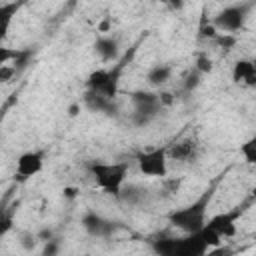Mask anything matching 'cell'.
<instances>
[{
    "label": "cell",
    "mask_w": 256,
    "mask_h": 256,
    "mask_svg": "<svg viewBox=\"0 0 256 256\" xmlns=\"http://www.w3.org/2000/svg\"><path fill=\"white\" fill-rule=\"evenodd\" d=\"M214 192H216V184H210L194 202L182 206V208H174L168 212V222L182 230L184 234H198L202 232V228L206 226V214H208V206L214 198Z\"/></svg>",
    "instance_id": "6da1fadb"
},
{
    "label": "cell",
    "mask_w": 256,
    "mask_h": 256,
    "mask_svg": "<svg viewBox=\"0 0 256 256\" xmlns=\"http://www.w3.org/2000/svg\"><path fill=\"white\" fill-rule=\"evenodd\" d=\"M136 52V46L130 48L128 52H124L120 56L118 62L106 66V68H98L94 70L88 78H86V90H92V92H98L102 96H106L108 100H116V94H118V88H120V80H122V74L126 70V66L130 64L132 56Z\"/></svg>",
    "instance_id": "7a4b0ae2"
},
{
    "label": "cell",
    "mask_w": 256,
    "mask_h": 256,
    "mask_svg": "<svg viewBox=\"0 0 256 256\" xmlns=\"http://www.w3.org/2000/svg\"><path fill=\"white\" fill-rule=\"evenodd\" d=\"M86 170L100 190H104L106 194H112L114 198H120L126 184V176H128V162L88 160Z\"/></svg>",
    "instance_id": "3957f363"
},
{
    "label": "cell",
    "mask_w": 256,
    "mask_h": 256,
    "mask_svg": "<svg viewBox=\"0 0 256 256\" xmlns=\"http://www.w3.org/2000/svg\"><path fill=\"white\" fill-rule=\"evenodd\" d=\"M152 252L156 256H206L210 246L206 244L202 232L176 236H158L150 242Z\"/></svg>",
    "instance_id": "277c9868"
},
{
    "label": "cell",
    "mask_w": 256,
    "mask_h": 256,
    "mask_svg": "<svg viewBox=\"0 0 256 256\" xmlns=\"http://www.w3.org/2000/svg\"><path fill=\"white\" fill-rule=\"evenodd\" d=\"M130 102L134 106V112H132L130 120L138 128H144L152 120H156L162 106H164L162 100H160V92H152V90H134V92H130Z\"/></svg>",
    "instance_id": "5b68a950"
},
{
    "label": "cell",
    "mask_w": 256,
    "mask_h": 256,
    "mask_svg": "<svg viewBox=\"0 0 256 256\" xmlns=\"http://www.w3.org/2000/svg\"><path fill=\"white\" fill-rule=\"evenodd\" d=\"M254 8L252 2H236V4H228L224 6L210 22L214 24V28L220 32V34H236L240 32L244 26H246V20H248V14L250 10Z\"/></svg>",
    "instance_id": "8992f818"
},
{
    "label": "cell",
    "mask_w": 256,
    "mask_h": 256,
    "mask_svg": "<svg viewBox=\"0 0 256 256\" xmlns=\"http://www.w3.org/2000/svg\"><path fill=\"white\" fill-rule=\"evenodd\" d=\"M136 164L140 174L148 178H164L168 174V146L136 154Z\"/></svg>",
    "instance_id": "52a82bcc"
},
{
    "label": "cell",
    "mask_w": 256,
    "mask_h": 256,
    "mask_svg": "<svg viewBox=\"0 0 256 256\" xmlns=\"http://www.w3.org/2000/svg\"><path fill=\"white\" fill-rule=\"evenodd\" d=\"M44 160H46V150H28L22 152L16 160V180L24 182L34 178L44 170Z\"/></svg>",
    "instance_id": "ba28073f"
},
{
    "label": "cell",
    "mask_w": 256,
    "mask_h": 256,
    "mask_svg": "<svg viewBox=\"0 0 256 256\" xmlns=\"http://www.w3.org/2000/svg\"><path fill=\"white\" fill-rule=\"evenodd\" d=\"M244 214V208L242 206H236L232 210H226V212H220V214H214L212 218H208L206 226L208 230H212L214 234H218L220 238H230L236 234V222L238 218Z\"/></svg>",
    "instance_id": "9c48e42d"
},
{
    "label": "cell",
    "mask_w": 256,
    "mask_h": 256,
    "mask_svg": "<svg viewBox=\"0 0 256 256\" xmlns=\"http://www.w3.org/2000/svg\"><path fill=\"white\" fill-rule=\"evenodd\" d=\"M80 224H82V228H84V232H86L88 236H92V238H102V240L110 238V236L118 230V224H116V222H112V220L100 216V214L94 212V210L84 212L82 218H80Z\"/></svg>",
    "instance_id": "30bf717a"
},
{
    "label": "cell",
    "mask_w": 256,
    "mask_h": 256,
    "mask_svg": "<svg viewBox=\"0 0 256 256\" xmlns=\"http://www.w3.org/2000/svg\"><path fill=\"white\" fill-rule=\"evenodd\" d=\"M94 52L100 62L114 64L120 60V40L112 34H100L94 42Z\"/></svg>",
    "instance_id": "8fae6325"
},
{
    "label": "cell",
    "mask_w": 256,
    "mask_h": 256,
    "mask_svg": "<svg viewBox=\"0 0 256 256\" xmlns=\"http://www.w3.org/2000/svg\"><path fill=\"white\" fill-rule=\"evenodd\" d=\"M232 82L256 88V58H240L232 66Z\"/></svg>",
    "instance_id": "7c38bea8"
},
{
    "label": "cell",
    "mask_w": 256,
    "mask_h": 256,
    "mask_svg": "<svg viewBox=\"0 0 256 256\" xmlns=\"http://www.w3.org/2000/svg\"><path fill=\"white\" fill-rule=\"evenodd\" d=\"M198 144L192 138H184L178 140L174 144L168 146V160H176V162H194L198 158Z\"/></svg>",
    "instance_id": "4fadbf2b"
},
{
    "label": "cell",
    "mask_w": 256,
    "mask_h": 256,
    "mask_svg": "<svg viewBox=\"0 0 256 256\" xmlns=\"http://www.w3.org/2000/svg\"><path fill=\"white\" fill-rule=\"evenodd\" d=\"M82 104H84L90 112L116 114V104H114V100H108L106 96H102V94H98V92H92V90H86V92H84Z\"/></svg>",
    "instance_id": "5bb4252c"
},
{
    "label": "cell",
    "mask_w": 256,
    "mask_h": 256,
    "mask_svg": "<svg viewBox=\"0 0 256 256\" xmlns=\"http://www.w3.org/2000/svg\"><path fill=\"white\" fill-rule=\"evenodd\" d=\"M170 78H172V66H170V64H154V66L146 72V82H148L152 88L164 86Z\"/></svg>",
    "instance_id": "9a60e30c"
},
{
    "label": "cell",
    "mask_w": 256,
    "mask_h": 256,
    "mask_svg": "<svg viewBox=\"0 0 256 256\" xmlns=\"http://www.w3.org/2000/svg\"><path fill=\"white\" fill-rule=\"evenodd\" d=\"M144 198H146V190L140 188V186H136V184L124 186V190L120 194V200L126 202L128 206H140L144 202Z\"/></svg>",
    "instance_id": "2e32d148"
},
{
    "label": "cell",
    "mask_w": 256,
    "mask_h": 256,
    "mask_svg": "<svg viewBox=\"0 0 256 256\" xmlns=\"http://www.w3.org/2000/svg\"><path fill=\"white\" fill-rule=\"evenodd\" d=\"M238 152H240V156L244 158L246 164H250V166L256 168V134L250 136L248 140H244V142L240 144Z\"/></svg>",
    "instance_id": "e0dca14e"
},
{
    "label": "cell",
    "mask_w": 256,
    "mask_h": 256,
    "mask_svg": "<svg viewBox=\"0 0 256 256\" xmlns=\"http://www.w3.org/2000/svg\"><path fill=\"white\" fill-rule=\"evenodd\" d=\"M200 82H202V74L194 68V70H190V72L186 74V78H184V82H182V90H184V92H192V90L198 88Z\"/></svg>",
    "instance_id": "ac0fdd59"
},
{
    "label": "cell",
    "mask_w": 256,
    "mask_h": 256,
    "mask_svg": "<svg viewBox=\"0 0 256 256\" xmlns=\"http://www.w3.org/2000/svg\"><path fill=\"white\" fill-rule=\"evenodd\" d=\"M20 246L26 250V252H32V250H36V246H38V236H36V232L32 234V232H22L20 234Z\"/></svg>",
    "instance_id": "d6986e66"
},
{
    "label": "cell",
    "mask_w": 256,
    "mask_h": 256,
    "mask_svg": "<svg viewBox=\"0 0 256 256\" xmlns=\"http://www.w3.org/2000/svg\"><path fill=\"white\" fill-rule=\"evenodd\" d=\"M60 248H62V242H60L58 236H54L52 240L44 242V248H42L40 256H60Z\"/></svg>",
    "instance_id": "ffe728a7"
},
{
    "label": "cell",
    "mask_w": 256,
    "mask_h": 256,
    "mask_svg": "<svg viewBox=\"0 0 256 256\" xmlns=\"http://www.w3.org/2000/svg\"><path fill=\"white\" fill-rule=\"evenodd\" d=\"M218 34H220V32L214 28L212 22L206 24V20H202V24H200V34H198L200 38H206V40H212V42H214V40L218 38Z\"/></svg>",
    "instance_id": "44dd1931"
},
{
    "label": "cell",
    "mask_w": 256,
    "mask_h": 256,
    "mask_svg": "<svg viewBox=\"0 0 256 256\" xmlns=\"http://www.w3.org/2000/svg\"><path fill=\"white\" fill-rule=\"evenodd\" d=\"M194 68L204 76V74L212 72V68H214V66H212V60H210L206 54H200V56L196 58V66H194Z\"/></svg>",
    "instance_id": "7402d4cb"
},
{
    "label": "cell",
    "mask_w": 256,
    "mask_h": 256,
    "mask_svg": "<svg viewBox=\"0 0 256 256\" xmlns=\"http://www.w3.org/2000/svg\"><path fill=\"white\" fill-rule=\"evenodd\" d=\"M220 48H230V46H234L236 44V36H232V34H218V38L214 40Z\"/></svg>",
    "instance_id": "603a6c76"
},
{
    "label": "cell",
    "mask_w": 256,
    "mask_h": 256,
    "mask_svg": "<svg viewBox=\"0 0 256 256\" xmlns=\"http://www.w3.org/2000/svg\"><path fill=\"white\" fill-rule=\"evenodd\" d=\"M36 236H38V240L44 244V242H48V240H52L56 234H54V230L52 228H48V226H44V228H40L38 232H36Z\"/></svg>",
    "instance_id": "cb8c5ba5"
},
{
    "label": "cell",
    "mask_w": 256,
    "mask_h": 256,
    "mask_svg": "<svg viewBox=\"0 0 256 256\" xmlns=\"http://www.w3.org/2000/svg\"><path fill=\"white\" fill-rule=\"evenodd\" d=\"M10 226H12V218H10V214H2V228H0V232H2V234H8Z\"/></svg>",
    "instance_id": "d4e9b609"
},
{
    "label": "cell",
    "mask_w": 256,
    "mask_h": 256,
    "mask_svg": "<svg viewBox=\"0 0 256 256\" xmlns=\"http://www.w3.org/2000/svg\"><path fill=\"white\" fill-rule=\"evenodd\" d=\"M108 30H110V18H104V20L100 22V26H98V32L104 34V32H108Z\"/></svg>",
    "instance_id": "484cf974"
},
{
    "label": "cell",
    "mask_w": 256,
    "mask_h": 256,
    "mask_svg": "<svg viewBox=\"0 0 256 256\" xmlns=\"http://www.w3.org/2000/svg\"><path fill=\"white\" fill-rule=\"evenodd\" d=\"M64 196L66 198H74L76 196V188H64Z\"/></svg>",
    "instance_id": "4316f807"
},
{
    "label": "cell",
    "mask_w": 256,
    "mask_h": 256,
    "mask_svg": "<svg viewBox=\"0 0 256 256\" xmlns=\"http://www.w3.org/2000/svg\"><path fill=\"white\" fill-rule=\"evenodd\" d=\"M78 110H80V104H72V106H70V116H76Z\"/></svg>",
    "instance_id": "83f0119b"
}]
</instances>
